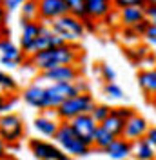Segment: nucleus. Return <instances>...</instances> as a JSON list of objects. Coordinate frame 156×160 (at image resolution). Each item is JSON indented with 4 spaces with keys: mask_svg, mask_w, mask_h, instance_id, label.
I'll return each instance as SVG.
<instances>
[{
    "mask_svg": "<svg viewBox=\"0 0 156 160\" xmlns=\"http://www.w3.org/2000/svg\"><path fill=\"white\" fill-rule=\"evenodd\" d=\"M27 146H29L31 153L37 160H58L64 153L56 144L42 138H31L27 142Z\"/></svg>",
    "mask_w": 156,
    "mask_h": 160,
    "instance_id": "obj_9",
    "label": "nucleus"
},
{
    "mask_svg": "<svg viewBox=\"0 0 156 160\" xmlns=\"http://www.w3.org/2000/svg\"><path fill=\"white\" fill-rule=\"evenodd\" d=\"M0 57H6V58L17 60L18 64H22L26 60L24 51L20 49L17 44H13L9 38H0Z\"/></svg>",
    "mask_w": 156,
    "mask_h": 160,
    "instance_id": "obj_20",
    "label": "nucleus"
},
{
    "mask_svg": "<svg viewBox=\"0 0 156 160\" xmlns=\"http://www.w3.org/2000/svg\"><path fill=\"white\" fill-rule=\"evenodd\" d=\"M104 153L111 160H127L129 157H133V142L125 138H116Z\"/></svg>",
    "mask_w": 156,
    "mask_h": 160,
    "instance_id": "obj_17",
    "label": "nucleus"
},
{
    "mask_svg": "<svg viewBox=\"0 0 156 160\" xmlns=\"http://www.w3.org/2000/svg\"><path fill=\"white\" fill-rule=\"evenodd\" d=\"M153 108H154V113H156V102H154V106H153Z\"/></svg>",
    "mask_w": 156,
    "mask_h": 160,
    "instance_id": "obj_47",
    "label": "nucleus"
},
{
    "mask_svg": "<svg viewBox=\"0 0 156 160\" xmlns=\"http://www.w3.org/2000/svg\"><path fill=\"white\" fill-rule=\"evenodd\" d=\"M145 6L147 2H142L140 6L118 9V20L122 22V26L124 28H134L140 22H144L145 20Z\"/></svg>",
    "mask_w": 156,
    "mask_h": 160,
    "instance_id": "obj_15",
    "label": "nucleus"
},
{
    "mask_svg": "<svg viewBox=\"0 0 156 160\" xmlns=\"http://www.w3.org/2000/svg\"><path fill=\"white\" fill-rule=\"evenodd\" d=\"M64 44H66V42L53 33L51 26H44V29H42V33H40V37L37 38V42L33 44V48L29 49L27 57H35L37 53H42V51L51 49V48H60V46H64Z\"/></svg>",
    "mask_w": 156,
    "mask_h": 160,
    "instance_id": "obj_12",
    "label": "nucleus"
},
{
    "mask_svg": "<svg viewBox=\"0 0 156 160\" xmlns=\"http://www.w3.org/2000/svg\"><path fill=\"white\" fill-rule=\"evenodd\" d=\"M111 113H113V108H111V106H107V104H96V106L93 108V111H91V117H93L95 122L100 126V124H104V122L111 117Z\"/></svg>",
    "mask_w": 156,
    "mask_h": 160,
    "instance_id": "obj_26",
    "label": "nucleus"
},
{
    "mask_svg": "<svg viewBox=\"0 0 156 160\" xmlns=\"http://www.w3.org/2000/svg\"><path fill=\"white\" fill-rule=\"evenodd\" d=\"M85 9L87 17L93 20H104L107 18L113 11V4L107 0H85Z\"/></svg>",
    "mask_w": 156,
    "mask_h": 160,
    "instance_id": "obj_18",
    "label": "nucleus"
},
{
    "mask_svg": "<svg viewBox=\"0 0 156 160\" xmlns=\"http://www.w3.org/2000/svg\"><path fill=\"white\" fill-rule=\"evenodd\" d=\"M113 115L127 122L129 118H133V117H134L136 113H134V109H133V108H127V106H120V108H113Z\"/></svg>",
    "mask_w": 156,
    "mask_h": 160,
    "instance_id": "obj_32",
    "label": "nucleus"
},
{
    "mask_svg": "<svg viewBox=\"0 0 156 160\" xmlns=\"http://www.w3.org/2000/svg\"><path fill=\"white\" fill-rule=\"evenodd\" d=\"M0 66L4 69H17L20 64L17 60H11V58H6V57H0Z\"/></svg>",
    "mask_w": 156,
    "mask_h": 160,
    "instance_id": "obj_37",
    "label": "nucleus"
},
{
    "mask_svg": "<svg viewBox=\"0 0 156 160\" xmlns=\"http://www.w3.org/2000/svg\"><path fill=\"white\" fill-rule=\"evenodd\" d=\"M104 93H105V97H109V98H113V100H122L124 97H125L124 89L118 86L116 82H113V84H105V86H104Z\"/></svg>",
    "mask_w": 156,
    "mask_h": 160,
    "instance_id": "obj_29",
    "label": "nucleus"
},
{
    "mask_svg": "<svg viewBox=\"0 0 156 160\" xmlns=\"http://www.w3.org/2000/svg\"><path fill=\"white\" fill-rule=\"evenodd\" d=\"M49 26H51L53 33L56 37H60L66 44H75V42H78V40L85 35L84 22L78 20L76 17H73V15H66L62 18L51 22Z\"/></svg>",
    "mask_w": 156,
    "mask_h": 160,
    "instance_id": "obj_4",
    "label": "nucleus"
},
{
    "mask_svg": "<svg viewBox=\"0 0 156 160\" xmlns=\"http://www.w3.org/2000/svg\"><path fill=\"white\" fill-rule=\"evenodd\" d=\"M134 160H156V149L147 142V138H140L133 144Z\"/></svg>",
    "mask_w": 156,
    "mask_h": 160,
    "instance_id": "obj_21",
    "label": "nucleus"
},
{
    "mask_svg": "<svg viewBox=\"0 0 156 160\" xmlns=\"http://www.w3.org/2000/svg\"><path fill=\"white\" fill-rule=\"evenodd\" d=\"M7 11L4 8V2H0V38H9L7 35L11 33V29L7 28Z\"/></svg>",
    "mask_w": 156,
    "mask_h": 160,
    "instance_id": "obj_30",
    "label": "nucleus"
},
{
    "mask_svg": "<svg viewBox=\"0 0 156 160\" xmlns=\"http://www.w3.org/2000/svg\"><path fill=\"white\" fill-rule=\"evenodd\" d=\"M22 17L20 20H26V22H37L38 18V2H33V0H26L22 2Z\"/></svg>",
    "mask_w": 156,
    "mask_h": 160,
    "instance_id": "obj_24",
    "label": "nucleus"
},
{
    "mask_svg": "<svg viewBox=\"0 0 156 160\" xmlns=\"http://www.w3.org/2000/svg\"><path fill=\"white\" fill-rule=\"evenodd\" d=\"M67 8H69V15L76 17L78 20L89 18L87 17V9H85V0H67Z\"/></svg>",
    "mask_w": 156,
    "mask_h": 160,
    "instance_id": "obj_25",
    "label": "nucleus"
},
{
    "mask_svg": "<svg viewBox=\"0 0 156 160\" xmlns=\"http://www.w3.org/2000/svg\"><path fill=\"white\" fill-rule=\"evenodd\" d=\"M145 138H147V142H149V144L156 149V126H151V128H149Z\"/></svg>",
    "mask_w": 156,
    "mask_h": 160,
    "instance_id": "obj_41",
    "label": "nucleus"
},
{
    "mask_svg": "<svg viewBox=\"0 0 156 160\" xmlns=\"http://www.w3.org/2000/svg\"><path fill=\"white\" fill-rule=\"evenodd\" d=\"M80 95L76 89V84H47L46 86V111H56L67 98H73Z\"/></svg>",
    "mask_w": 156,
    "mask_h": 160,
    "instance_id": "obj_6",
    "label": "nucleus"
},
{
    "mask_svg": "<svg viewBox=\"0 0 156 160\" xmlns=\"http://www.w3.org/2000/svg\"><path fill=\"white\" fill-rule=\"evenodd\" d=\"M125 55L133 62H144L145 57L149 55V51H147V48H134V49H127Z\"/></svg>",
    "mask_w": 156,
    "mask_h": 160,
    "instance_id": "obj_31",
    "label": "nucleus"
},
{
    "mask_svg": "<svg viewBox=\"0 0 156 160\" xmlns=\"http://www.w3.org/2000/svg\"><path fill=\"white\" fill-rule=\"evenodd\" d=\"M6 151H7V146H6V144H4V140L0 138V158H2V157H6V155H7V153H6Z\"/></svg>",
    "mask_w": 156,
    "mask_h": 160,
    "instance_id": "obj_44",
    "label": "nucleus"
},
{
    "mask_svg": "<svg viewBox=\"0 0 156 160\" xmlns=\"http://www.w3.org/2000/svg\"><path fill=\"white\" fill-rule=\"evenodd\" d=\"M58 160H73V158H71L69 155H66V153H62V157H60Z\"/></svg>",
    "mask_w": 156,
    "mask_h": 160,
    "instance_id": "obj_45",
    "label": "nucleus"
},
{
    "mask_svg": "<svg viewBox=\"0 0 156 160\" xmlns=\"http://www.w3.org/2000/svg\"><path fill=\"white\" fill-rule=\"evenodd\" d=\"M42 78L47 80L49 84H75L76 80H80V69L78 66H60L51 71L40 73Z\"/></svg>",
    "mask_w": 156,
    "mask_h": 160,
    "instance_id": "obj_11",
    "label": "nucleus"
},
{
    "mask_svg": "<svg viewBox=\"0 0 156 160\" xmlns=\"http://www.w3.org/2000/svg\"><path fill=\"white\" fill-rule=\"evenodd\" d=\"M0 160H13V158H11V157H7V155H6V157H2V158H0Z\"/></svg>",
    "mask_w": 156,
    "mask_h": 160,
    "instance_id": "obj_46",
    "label": "nucleus"
},
{
    "mask_svg": "<svg viewBox=\"0 0 156 160\" xmlns=\"http://www.w3.org/2000/svg\"><path fill=\"white\" fill-rule=\"evenodd\" d=\"M76 84V89H78V93H89V86H87V82H84V80H76L75 82Z\"/></svg>",
    "mask_w": 156,
    "mask_h": 160,
    "instance_id": "obj_43",
    "label": "nucleus"
},
{
    "mask_svg": "<svg viewBox=\"0 0 156 160\" xmlns=\"http://www.w3.org/2000/svg\"><path fill=\"white\" fill-rule=\"evenodd\" d=\"M20 28H22V33H20L18 38V48L24 51V55L27 57L29 49L33 48V44L37 42V38L40 37V33L44 29V24L42 22H26V20H20Z\"/></svg>",
    "mask_w": 156,
    "mask_h": 160,
    "instance_id": "obj_10",
    "label": "nucleus"
},
{
    "mask_svg": "<svg viewBox=\"0 0 156 160\" xmlns=\"http://www.w3.org/2000/svg\"><path fill=\"white\" fill-rule=\"evenodd\" d=\"M69 15L67 0H40L38 2V20L44 26Z\"/></svg>",
    "mask_w": 156,
    "mask_h": 160,
    "instance_id": "obj_7",
    "label": "nucleus"
},
{
    "mask_svg": "<svg viewBox=\"0 0 156 160\" xmlns=\"http://www.w3.org/2000/svg\"><path fill=\"white\" fill-rule=\"evenodd\" d=\"M142 0H116L113 6L116 9H124V8H133V6H140Z\"/></svg>",
    "mask_w": 156,
    "mask_h": 160,
    "instance_id": "obj_35",
    "label": "nucleus"
},
{
    "mask_svg": "<svg viewBox=\"0 0 156 160\" xmlns=\"http://www.w3.org/2000/svg\"><path fill=\"white\" fill-rule=\"evenodd\" d=\"M149 124H147V120L144 117H140V115H134L133 118H129L125 122V131H124V137L122 138L129 140V142H136L140 138H145L147 131H149Z\"/></svg>",
    "mask_w": 156,
    "mask_h": 160,
    "instance_id": "obj_14",
    "label": "nucleus"
},
{
    "mask_svg": "<svg viewBox=\"0 0 156 160\" xmlns=\"http://www.w3.org/2000/svg\"><path fill=\"white\" fill-rule=\"evenodd\" d=\"M149 26H151V22H149V20H144V22H140V24H138V26H134V28H133V29L136 31L138 35H140V37H144V35H145L147 33V29H149Z\"/></svg>",
    "mask_w": 156,
    "mask_h": 160,
    "instance_id": "obj_40",
    "label": "nucleus"
},
{
    "mask_svg": "<svg viewBox=\"0 0 156 160\" xmlns=\"http://www.w3.org/2000/svg\"><path fill=\"white\" fill-rule=\"evenodd\" d=\"M55 140H56V146H58L66 155H69L71 158H73V157H87L89 153H91V148L85 146V144L73 133L69 122H60V128H58V133L55 135Z\"/></svg>",
    "mask_w": 156,
    "mask_h": 160,
    "instance_id": "obj_3",
    "label": "nucleus"
},
{
    "mask_svg": "<svg viewBox=\"0 0 156 160\" xmlns=\"http://www.w3.org/2000/svg\"><path fill=\"white\" fill-rule=\"evenodd\" d=\"M95 106H96V104H95L93 95H89V93H80L76 97L66 100L58 109L55 111V117H56L60 122H71V120H75L76 117H80V115H89Z\"/></svg>",
    "mask_w": 156,
    "mask_h": 160,
    "instance_id": "obj_2",
    "label": "nucleus"
},
{
    "mask_svg": "<svg viewBox=\"0 0 156 160\" xmlns=\"http://www.w3.org/2000/svg\"><path fill=\"white\" fill-rule=\"evenodd\" d=\"M78 60H80V49L73 44H64L60 48H51L31 57V66L40 73H46L60 66H76Z\"/></svg>",
    "mask_w": 156,
    "mask_h": 160,
    "instance_id": "obj_1",
    "label": "nucleus"
},
{
    "mask_svg": "<svg viewBox=\"0 0 156 160\" xmlns=\"http://www.w3.org/2000/svg\"><path fill=\"white\" fill-rule=\"evenodd\" d=\"M22 98L31 108H35V109H38V111H46V108H44V102H46V86H40L38 82H33V84H29L24 89Z\"/></svg>",
    "mask_w": 156,
    "mask_h": 160,
    "instance_id": "obj_16",
    "label": "nucleus"
},
{
    "mask_svg": "<svg viewBox=\"0 0 156 160\" xmlns=\"http://www.w3.org/2000/svg\"><path fill=\"white\" fill-rule=\"evenodd\" d=\"M69 126H71L73 133H75L85 146L93 148V144H95V133H96V129H98V124L95 122V118L91 117V113H89V115H80V117H76L75 120L69 122Z\"/></svg>",
    "mask_w": 156,
    "mask_h": 160,
    "instance_id": "obj_8",
    "label": "nucleus"
},
{
    "mask_svg": "<svg viewBox=\"0 0 156 160\" xmlns=\"http://www.w3.org/2000/svg\"><path fill=\"white\" fill-rule=\"evenodd\" d=\"M24 133H26V126L20 115L9 113L0 117V138L4 140L6 146H17V142L24 138Z\"/></svg>",
    "mask_w": 156,
    "mask_h": 160,
    "instance_id": "obj_5",
    "label": "nucleus"
},
{
    "mask_svg": "<svg viewBox=\"0 0 156 160\" xmlns=\"http://www.w3.org/2000/svg\"><path fill=\"white\" fill-rule=\"evenodd\" d=\"M0 89L7 91V93H15L18 89V82L15 77H11L9 73H6L4 69H0Z\"/></svg>",
    "mask_w": 156,
    "mask_h": 160,
    "instance_id": "obj_27",
    "label": "nucleus"
},
{
    "mask_svg": "<svg viewBox=\"0 0 156 160\" xmlns=\"http://www.w3.org/2000/svg\"><path fill=\"white\" fill-rule=\"evenodd\" d=\"M153 2H154V4H156V0H153Z\"/></svg>",
    "mask_w": 156,
    "mask_h": 160,
    "instance_id": "obj_48",
    "label": "nucleus"
},
{
    "mask_svg": "<svg viewBox=\"0 0 156 160\" xmlns=\"http://www.w3.org/2000/svg\"><path fill=\"white\" fill-rule=\"evenodd\" d=\"M124 40L125 42H136L138 38H140V35H138L136 31L133 29V28H124Z\"/></svg>",
    "mask_w": 156,
    "mask_h": 160,
    "instance_id": "obj_36",
    "label": "nucleus"
},
{
    "mask_svg": "<svg viewBox=\"0 0 156 160\" xmlns=\"http://www.w3.org/2000/svg\"><path fill=\"white\" fill-rule=\"evenodd\" d=\"M33 128L42 137L55 138V135L58 133V128H60V120L55 117V113H53V117H51V113H42L33 120Z\"/></svg>",
    "mask_w": 156,
    "mask_h": 160,
    "instance_id": "obj_13",
    "label": "nucleus"
},
{
    "mask_svg": "<svg viewBox=\"0 0 156 160\" xmlns=\"http://www.w3.org/2000/svg\"><path fill=\"white\" fill-rule=\"evenodd\" d=\"M145 18L153 24V26H156V4L151 0V2H147L145 6Z\"/></svg>",
    "mask_w": 156,
    "mask_h": 160,
    "instance_id": "obj_34",
    "label": "nucleus"
},
{
    "mask_svg": "<svg viewBox=\"0 0 156 160\" xmlns=\"http://www.w3.org/2000/svg\"><path fill=\"white\" fill-rule=\"evenodd\" d=\"M17 97L15 95H7V93H0V117L2 115H9L11 109L17 104Z\"/></svg>",
    "mask_w": 156,
    "mask_h": 160,
    "instance_id": "obj_28",
    "label": "nucleus"
},
{
    "mask_svg": "<svg viewBox=\"0 0 156 160\" xmlns=\"http://www.w3.org/2000/svg\"><path fill=\"white\" fill-rule=\"evenodd\" d=\"M100 126L105 131H109L115 138H122V137H124V131H125V120L118 118V117H115V115L111 113V117H109L104 124H100Z\"/></svg>",
    "mask_w": 156,
    "mask_h": 160,
    "instance_id": "obj_22",
    "label": "nucleus"
},
{
    "mask_svg": "<svg viewBox=\"0 0 156 160\" xmlns=\"http://www.w3.org/2000/svg\"><path fill=\"white\" fill-rule=\"evenodd\" d=\"M144 38H145L149 44H154L156 46V26H153V24L149 26V29H147V33L144 35Z\"/></svg>",
    "mask_w": 156,
    "mask_h": 160,
    "instance_id": "obj_39",
    "label": "nucleus"
},
{
    "mask_svg": "<svg viewBox=\"0 0 156 160\" xmlns=\"http://www.w3.org/2000/svg\"><path fill=\"white\" fill-rule=\"evenodd\" d=\"M100 73H102V78L105 80V84H113V82L116 80L115 69H113L111 66H107V64H102V66H100Z\"/></svg>",
    "mask_w": 156,
    "mask_h": 160,
    "instance_id": "obj_33",
    "label": "nucleus"
},
{
    "mask_svg": "<svg viewBox=\"0 0 156 160\" xmlns=\"http://www.w3.org/2000/svg\"><path fill=\"white\" fill-rule=\"evenodd\" d=\"M4 8L7 13H13V11H17L18 8H22V2L20 0H6L4 2Z\"/></svg>",
    "mask_w": 156,
    "mask_h": 160,
    "instance_id": "obj_38",
    "label": "nucleus"
},
{
    "mask_svg": "<svg viewBox=\"0 0 156 160\" xmlns=\"http://www.w3.org/2000/svg\"><path fill=\"white\" fill-rule=\"evenodd\" d=\"M138 86L142 91L149 97H156V68H147V69L138 73Z\"/></svg>",
    "mask_w": 156,
    "mask_h": 160,
    "instance_id": "obj_19",
    "label": "nucleus"
},
{
    "mask_svg": "<svg viewBox=\"0 0 156 160\" xmlns=\"http://www.w3.org/2000/svg\"><path fill=\"white\" fill-rule=\"evenodd\" d=\"M115 140H116V138H115L109 131H105L102 126H98L96 133H95V144H93V148H96L98 151H102V153H104V151L107 149Z\"/></svg>",
    "mask_w": 156,
    "mask_h": 160,
    "instance_id": "obj_23",
    "label": "nucleus"
},
{
    "mask_svg": "<svg viewBox=\"0 0 156 160\" xmlns=\"http://www.w3.org/2000/svg\"><path fill=\"white\" fill-rule=\"evenodd\" d=\"M84 28H85V31H89V33H95V31H96V24H95L93 18H85L84 20Z\"/></svg>",
    "mask_w": 156,
    "mask_h": 160,
    "instance_id": "obj_42",
    "label": "nucleus"
}]
</instances>
